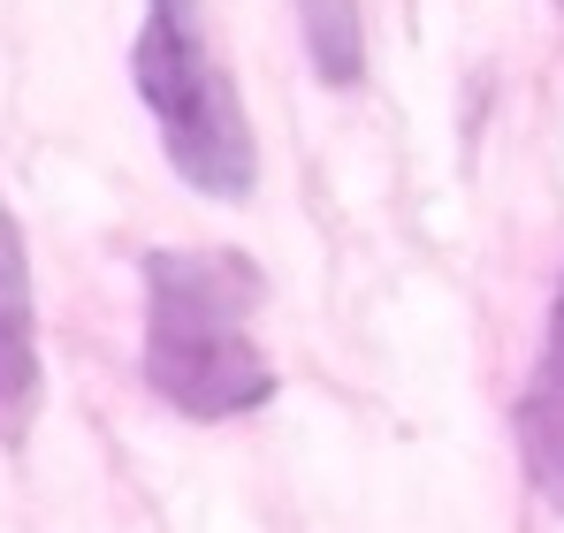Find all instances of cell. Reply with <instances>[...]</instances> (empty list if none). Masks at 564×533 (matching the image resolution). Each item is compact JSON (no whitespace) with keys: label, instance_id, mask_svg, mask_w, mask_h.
I'll list each match as a JSON object with an SVG mask.
<instances>
[{"label":"cell","instance_id":"cell-1","mask_svg":"<svg viewBox=\"0 0 564 533\" xmlns=\"http://www.w3.org/2000/svg\"><path fill=\"white\" fill-rule=\"evenodd\" d=\"M260 274L245 252H145V381L184 420H237L275 396L252 336Z\"/></svg>","mask_w":564,"mask_h":533},{"label":"cell","instance_id":"cell-2","mask_svg":"<svg viewBox=\"0 0 564 533\" xmlns=\"http://www.w3.org/2000/svg\"><path fill=\"white\" fill-rule=\"evenodd\" d=\"M130 77L138 99L161 130L169 168L206 191V198H252L260 153H252V122L245 99L229 85L214 39H206V0H145L138 46H130Z\"/></svg>","mask_w":564,"mask_h":533},{"label":"cell","instance_id":"cell-3","mask_svg":"<svg viewBox=\"0 0 564 533\" xmlns=\"http://www.w3.org/2000/svg\"><path fill=\"white\" fill-rule=\"evenodd\" d=\"M39 412V313H31V260L23 229L0 198V435L15 443Z\"/></svg>","mask_w":564,"mask_h":533},{"label":"cell","instance_id":"cell-4","mask_svg":"<svg viewBox=\"0 0 564 533\" xmlns=\"http://www.w3.org/2000/svg\"><path fill=\"white\" fill-rule=\"evenodd\" d=\"M519 427V465L534 480V496L564 519V282H557V305H550V336H542V358H534V381L511 412Z\"/></svg>","mask_w":564,"mask_h":533},{"label":"cell","instance_id":"cell-5","mask_svg":"<svg viewBox=\"0 0 564 533\" xmlns=\"http://www.w3.org/2000/svg\"><path fill=\"white\" fill-rule=\"evenodd\" d=\"M297 31L313 54L321 85H359L367 77V39H359V0H297Z\"/></svg>","mask_w":564,"mask_h":533}]
</instances>
